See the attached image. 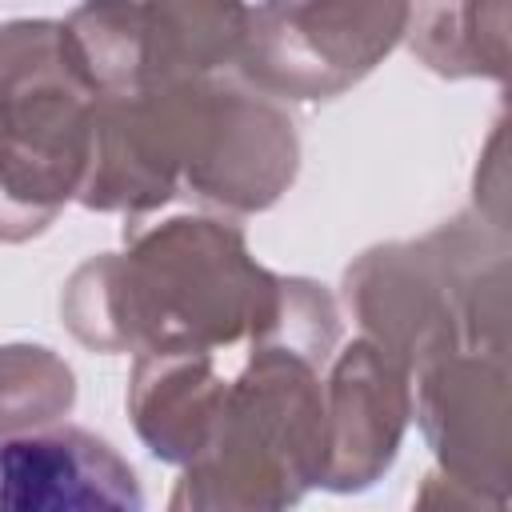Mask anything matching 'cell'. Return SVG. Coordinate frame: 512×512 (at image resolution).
<instances>
[{
    "mask_svg": "<svg viewBox=\"0 0 512 512\" xmlns=\"http://www.w3.org/2000/svg\"><path fill=\"white\" fill-rule=\"evenodd\" d=\"M288 280L264 272L240 228L168 220L128 252L88 260L64 288L72 336L96 352H216L276 332Z\"/></svg>",
    "mask_w": 512,
    "mask_h": 512,
    "instance_id": "6da1fadb",
    "label": "cell"
},
{
    "mask_svg": "<svg viewBox=\"0 0 512 512\" xmlns=\"http://www.w3.org/2000/svg\"><path fill=\"white\" fill-rule=\"evenodd\" d=\"M336 344V308L312 280H288L276 332L252 340L228 380L200 456L184 464L172 508H284L324 472L320 364Z\"/></svg>",
    "mask_w": 512,
    "mask_h": 512,
    "instance_id": "7a4b0ae2",
    "label": "cell"
},
{
    "mask_svg": "<svg viewBox=\"0 0 512 512\" xmlns=\"http://www.w3.org/2000/svg\"><path fill=\"white\" fill-rule=\"evenodd\" d=\"M100 88L64 20L0 28V240H28L80 192Z\"/></svg>",
    "mask_w": 512,
    "mask_h": 512,
    "instance_id": "3957f363",
    "label": "cell"
},
{
    "mask_svg": "<svg viewBox=\"0 0 512 512\" xmlns=\"http://www.w3.org/2000/svg\"><path fill=\"white\" fill-rule=\"evenodd\" d=\"M448 252L452 228H440L420 244L372 248L344 276L348 308L368 340L392 352L408 372L456 348H496L484 344L480 324H504V316H484L480 292L504 280V264L488 276L480 264L460 272Z\"/></svg>",
    "mask_w": 512,
    "mask_h": 512,
    "instance_id": "277c9868",
    "label": "cell"
},
{
    "mask_svg": "<svg viewBox=\"0 0 512 512\" xmlns=\"http://www.w3.org/2000/svg\"><path fill=\"white\" fill-rule=\"evenodd\" d=\"M244 0H84L64 36L100 92H144L240 60Z\"/></svg>",
    "mask_w": 512,
    "mask_h": 512,
    "instance_id": "5b68a950",
    "label": "cell"
},
{
    "mask_svg": "<svg viewBox=\"0 0 512 512\" xmlns=\"http://www.w3.org/2000/svg\"><path fill=\"white\" fill-rule=\"evenodd\" d=\"M408 8V0H256L236 64L272 100H332L396 48Z\"/></svg>",
    "mask_w": 512,
    "mask_h": 512,
    "instance_id": "8992f818",
    "label": "cell"
},
{
    "mask_svg": "<svg viewBox=\"0 0 512 512\" xmlns=\"http://www.w3.org/2000/svg\"><path fill=\"white\" fill-rule=\"evenodd\" d=\"M416 372V420L440 460V480L464 488L468 504L500 508L508 496L504 348H456Z\"/></svg>",
    "mask_w": 512,
    "mask_h": 512,
    "instance_id": "52a82bcc",
    "label": "cell"
},
{
    "mask_svg": "<svg viewBox=\"0 0 512 512\" xmlns=\"http://www.w3.org/2000/svg\"><path fill=\"white\" fill-rule=\"evenodd\" d=\"M412 416L408 368L376 340L348 344L324 384V472L320 488H372L396 460Z\"/></svg>",
    "mask_w": 512,
    "mask_h": 512,
    "instance_id": "ba28073f",
    "label": "cell"
},
{
    "mask_svg": "<svg viewBox=\"0 0 512 512\" xmlns=\"http://www.w3.org/2000/svg\"><path fill=\"white\" fill-rule=\"evenodd\" d=\"M140 512L132 464L84 428H28L0 436V512Z\"/></svg>",
    "mask_w": 512,
    "mask_h": 512,
    "instance_id": "9c48e42d",
    "label": "cell"
},
{
    "mask_svg": "<svg viewBox=\"0 0 512 512\" xmlns=\"http://www.w3.org/2000/svg\"><path fill=\"white\" fill-rule=\"evenodd\" d=\"M228 376L216 372V352H160L140 356L132 368L128 412L164 464H188L212 436Z\"/></svg>",
    "mask_w": 512,
    "mask_h": 512,
    "instance_id": "30bf717a",
    "label": "cell"
},
{
    "mask_svg": "<svg viewBox=\"0 0 512 512\" xmlns=\"http://www.w3.org/2000/svg\"><path fill=\"white\" fill-rule=\"evenodd\" d=\"M404 32L440 76H508V0H416Z\"/></svg>",
    "mask_w": 512,
    "mask_h": 512,
    "instance_id": "8fae6325",
    "label": "cell"
},
{
    "mask_svg": "<svg viewBox=\"0 0 512 512\" xmlns=\"http://www.w3.org/2000/svg\"><path fill=\"white\" fill-rule=\"evenodd\" d=\"M76 400L72 368L40 344L0 348V436L44 428L60 420Z\"/></svg>",
    "mask_w": 512,
    "mask_h": 512,
    "instance_id": "7c38bea8",
    "label": "cell"
}]
</instances>
